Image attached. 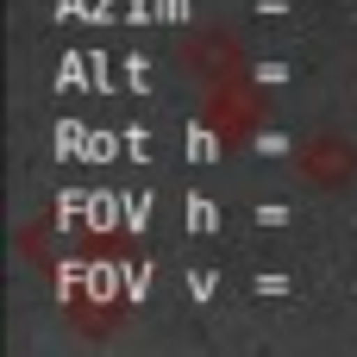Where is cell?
Listing matches in <instances>:
<instances>
[]
</instances>
